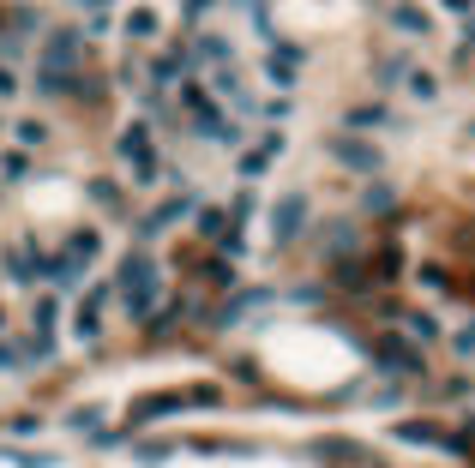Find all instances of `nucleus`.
<instances>
[{"label":"nucleus","mask_w":475,"mask_h":468,"mask_svg":"<svg viewBox=\"0 0 475 468\" xmlns=\"http://www.w3.org/2000/svg\"><path fill=\"white\" fill-rule=\"evenodd\" d=\"M211 6H216V0H187V25H199V18L211 13Z\"/></svg>","instance_id":"26"},{"label":"nucleus","mask_w":475,"mask_h":468,"mask_svg":"<svg viewBox=\"0 0 475 468\" xmlns=\"http://www.w3.org/2000/svg\"><path fill=\"white\" fill-rule=\"evenodd\" d=\"M90 199H97V204H109V211H115V204H121V192H115V181H90Z\"/></svg>","instance_id":"20"},{"label":"nucleus","mask_w":475,"mask_h":468,"mask_svg":"<svg viewBox=\"0 0 475 468\" xmlns=\"http://www.w3.org/2000/svg\"><path fill=\"white\" fill-rule=\"evenodd\" d=\"M397 439H404V444H446V426H433V421H397Z\"/></svg>","instance_id":"11"},{"label":"nucleus","mask_w":475,"mask_h":468,"mask_svg":"<svg viewBox=\"0 0 475 468\" xmlns=\"http://www.w3.org/2000/svg\"><path fill=\"white\" fill-rule=\"evenodd\" d=\"M187 409V390H157V397H139L127 409V426H151V421H169V414Z\"/></svg>","instance_id":"7"},{"label":"nucleus","mask_w":475,"mask_h":468,"mask_svg":"<svg viewBox=\"0 0 475 468\" xmlns=\"http://www.w3.org/2000/svg\"><path fill=\"white\" fill-rule=\"evenodd\" d=\"M211 85H216V97H229L235 109H253V97H247V90H241V78H235L229 67H216V78H211Z\"/></svg>","instance_id":"15"},{"label":"nucleus","mask_w":475,"mask_h":468,"mask_svg":"<svg viewBox=\"0 0 475 468\" xmlns=\"http://www.w3.org/2000/svg\"><path fill=\"white\" fill-rule=\"evenodd\" d=\"M13 90H18V78H13L6 67H0V97H13Z\"/></svg>","instance_id":"27"},{"label":"nucleus","mask_w":475,"mask_h":468,"mask_svg":"<svg viewBox=\"0 0 475 468\" xmlns=\"http://www.w3.org/2000/svg\"><path fill=\"white\" fill-rule=\"evenodd\" d=\"M6 432H18V439L25 432H43V414H18V421H6Z\"/></svg>","instance_id":"23"},{"label":"nucleus","mask_w":475,"mask_h":468,"mask_svg":"<svg viewBox=\"0 0 475 468\" xmlns=\"http://www.w3.org/2000/svg\"><path fill=\"white\" fill-rule=\"evenodd\" d=\"M115 288H121V300H127V312L144 325L151 307H163V270H157V258H151V253H127V258H121Z\"/></svg>","instance_id":"1"},{"label":"nucleus","mask_w":475,"mask_h":468,"mask_svg":"<svg viewBox=\"0 0 475 468\" xmlns=\"http://www.w3.org/2000/svg\"><path fill=\"white\" fill-rule=\"evenodd\" d=\"M283 151V139H271V144H259V151H247L241 156V181H259L265 169H271V156Z\"/></svg>","instance_id":"12"},{"label":"nucleus","mask_w":475,"mask_h":468,"mask_svg":"<svg viewBox=\"0 0 475 468\" xmlns=\"http://www.w3.org/2000/svg\"><path fill=\"white\" fill-rule=\"evenodd\" d=\"M0 174H6V181H25V174H30V156H0Z\"/></svg>","instance_id":"19"},{"label":"nucleus","mask_w":475,"mask_h":468,"mask_svg":"<svg viewBox=\"0 0 475 468\" xmlns=\"http://www.w3.org/2000/svg\"><path fill=\"white\" fill-rule=\"evenodd\" d=\"M25 367V348H13V342H0V372H18Z\"/></svg>","instance_id":"24"},{"label":"nucleus","mask_w":475,"mask_h":468,"mask_svg":"<svg viewBox=\"0 0 475 468\" xmlns=\"http://www.w3.org/2000/svg\"><path fill=\"white\" fill-rule=\"evenodd\" d=\"M193 211H199V192H181V199L157 204V211L144 216V223H139V234H163L169 223H181V216H193Z\"/></svg>","instance_id":"8"},{"label":"nucleus","mask_w":475,"mask_h":468,"mask_svg":"<svg viewBox=\"0 0 475 468\" xmlns=\"http://www.w3.org/2000/svg\"><path fill=\"white\" fill-rule=\"evenodd\" d=\"M446 6H451V13H463V6H475V0H446Z\"/></svg>","instance_id":"28"},{"label":"nucleus","mask_w":475,"mask_h":468,"mask_svg":"<svg viewBox=\"0 0 475 468\" xmlns=\"http://www.w3.org/2000/svg\"><path fill=\"white\" fill-rule=\"evenodd\" d=\"M295 72H301V48L295 43H271V55H265V78H271V85H295Z\"/></svg>","instance_id":"9"},{"label":"nucleus","mask_w":475,"mask_h":468,"mask_svg":"<svg viewBox=\"0 0 475 468\" xmlns=\"http://www.w3.org/2000/svg\"><path fill=\"white\" fill-rule=\"evenodd\" d=\"M374 367L391 372V379H416L421 372V348L409 337H379L374 342Z\"/></svg>","instance_id":"2"},{"label":"nucleus","mask_w":475,"mask_h":468,"mask_svg":"<svg viewBox=\"0 0 475 468\" xmlns=\"http://www.w3.org/2000/svg\"><path fill=\"white\" fill-rule=\"evenodd\" d=\"M102 307H109V288H90L72 307V342H97L102 337Z\"/></svg>","instance_id":"4"},{"label":"nucleus","mask_w":475,"mask_h":468,"mask_svg":"<svg viewBox=\"0 0 475 468\" xmlns=\"http://www.w3.org/2000/svg\"><path fill=\"white\" fill-rule=\"evenodd\" d=\"M374 127H391L385 102H361V109H349V120H343V132H374Z\"/></svg>","instance_id":"10"},{"label":"nucleus","mask_w":475,"mask_h":468,"mask_svg":"<svg viewBox=\"0 0 475 468\" xmlns=\"http://www.w3.org/2000/svg\"><path fill=\"white\" fill-rule=\"evenodd\" d=\"M409 90H416V97H421V102H433V97H439V85H433L428 72H409Z\"/></svg>","instance_id":"21"},{"label":"nucleus","mask_w":475,"mask_h":468,"mask_svg":"<svg viewBox=\"0 0 475 468\" xmlns=\"http://www.w3.org/2000/svg\"><path fill=\"white\" fill-rule=\"evenodd\" d=\"M451 348H458V355H463V360H475V325H463V330H458V337H451Z\"/></svg>","instance_id":"22"},{"label":"nucleus","mask_w":475,"mask_h":468,"mask_svg":"<svg viewBox=\"0 0 475 468\" xmlns=\"http://www.w3.org/2000/svg\"><path fill=\"white\" fill-rule=\"evenodd\" d=\"M223 228H235L229 211L223 204H199V234H223Z\"/></svg>","instance_id":"16"},{"label":"nucleus","mask_w":475,"mask_h":468,"mask_svg":"<svg viewBox=\"0 0 475 468\" xmlns=\"http://www.w3.org/2000/svg\"><path fill=\"white\" fill-rule=\"evenodd\" d=\"M55 312H60V300H55V295L37 300V307H30V337H55Z\"/></svg>","instance_id":"14"},{"label":"nucleus","mask_w":475,"mask_h":468,"mask_svg":"<svg viewBox=\"0 0 475 468\" xmlns=\"http://www.w3.org/2000/svg\"><path fill=\"white\" fill-rule=\"evenodd\" d=\"M127 36H157V13H151V6L127 13Z\"/></svg>","instance_id":"18"},{"label":"nucleus","mask_w":475,"mask_h":468,"mask_svg":"<svg viewBox=\"0 0 475 468\" xmlns=\"http://www.w3.org/2000/svg\"><path fill=\"white\" fill-rule=\"evenodd\" d=\"M301 228H307V199H301V192H289V199L271 204V241L277 246H289Z\"/></svg>","instance_id":"6"},{"label":"nucleus","mask_w":475,"mask_h":468,"mask_svg":"<svg viewBox=\"0 0 475 468\" xmlns=\"http://www.w3.org/2000/svg\"><path fill=\"white\" fill-rule=\"evenodd\" d=\"M416 276H421V283H428V288H446V283H451V276H446V270H439V265H421Z\"/></svg>","instance_id":"25"},{"label":"nucleus","mask_w":475,"mask_h":468,"mask_svg":"<svg viewBox=\"0 0 475 468\" xmlns=\"http://www.w3.org/2000/svg\"><path fill=\"white\" fill-rule=\"evenodd\" d=\"M121 156H127L132 181H157V156H151V127H144V120L121 132Z\"/></svg>","instance_id":"3"},{"label":"nucleus","mask_w":475,"mask_h":468,"mask_svg":"<svg viewBox=\"0 0 475 468\" xmlns=\"http://www.w3.org/2000/svg\"><path fill=\"white\" fill-rule=\"evenodd\" d=\"M332 156L343 162V169H355V174H379V162H385V156H379V144H361L355 132H337V139H332Z\"/></svg>","instance_id":"5"},{"label":"nucleus","mask_w":475,"mask_h":468,"mask_svg":"<svg viewBox=\"0 0 475 468\" xmlns=\"http://www.w3.org/2000/svg\"><path fill=\"white\" fill-rule=\"evenodd\" d=\"M404 337L421 348V342H433V337H439V318H433V312H404Z\"/></svg>","instance_id":"13"},{"label":"nucleus","mask_w":475,"mask_h":468,"mask_svg":"<svg viewBox=\"0 0 475 468\" xmlns=\"http://www.w3.org/2000/svg\"><path fill=\"white\" fill-rule=\"evenodd\" d=\"M391 25H397V30H409V36H416V30L428 36V13H421V6H397V18H391Z\"/></svg>","instance_id":"17"}]
</instances>
